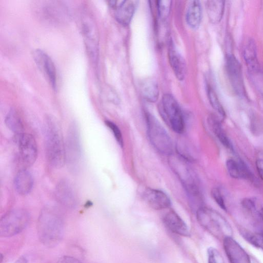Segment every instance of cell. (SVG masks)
<instances>
[{
    "label": "cell",
    "instance_id": "cell-23",
    "mask_svg": "<svg viewBox=\"0 0 263 263\" xmlns=\"http://www.w3.org/2000/svg\"><path fill=\"white\" fill-rule=\"evenodd\" d=\"M202 18V8L199 1H192L187 6L186 20L190 27L196 29L200 24Z\"/></svg>",
    "mask_w": 263,
    "mask_h": 263
},
{
    "label": "cell",
    "instance_id": "cell-27",
    "mask_svg": "<svg viewBox=\"0 0 263 263\" xmlns=\"http://www.w3.org/2000/svg\"><path fill=\"white\" fill-rule=\"evenodd\" d=\"M142 93L144 98L151 102L157 101L159 96V90L156 82L153 80H146L141 86Z\"/></svg>",
    "mask_w": 263,
    "mask_h": 263
},
{
    "label": "cell",
    "instance_id": "cell-32",
    "mask_svg": "<svg viewBox=\"0 0 263 263\" xmlns=\"http://www.w3.org/2000/svg\"><path fill=\"white\" fill-rule=\"evenodd\" d=\"M208 263H225L220 253L216 248L210 247L207 250Z\"/></svg>",
    "mask_w": 263,
    "mask_h": 263
},
{
    "label": "cell",
    "instance_id": "cell-13",
    "mask_svg": "<svg viewBox=\"0 0 263 263\" xmlns=\"http://www.w3.org/2000/svg\"><path fill=\"white\" fill-rule=\"evenodd\" d=\"M138 1L134 0L111 1L110 7L115 10L116 20L123 25H127L130 22L137 6Z\"/></svg>",
    "mask_w": 263,
    "mask_h": 263
},
{
    "label": "cell",
    "instance_id": "cell-1",
    "mask_svg": "<svg viewBox=\"0 0 263 263\" xmlns=\"http://www.w3.org/2000/svg\"><path fill=\"white\" fill-rule=\"evenodd\" d=\"M65 225L63 218L55 209L47 206L41 211L37 223L39 239L45 246H57L63 237Z\"/></svg>",
    "mask_w": 263,
    "mask_h": 263
},
{
    "label": "cell",
    "instance_id": "cell-37",
    "mask_svg": "<svg viewBox=\"0 0 263 263\" xmlns=\"http://www.w3.org/2000/svg\"><path fill=\"white\" fill-rule=\"evenodd\" d=\"M14 263H27V259L25 256H21Z\"/></svg>",
    "mask_w": 263,
    "mask_h": 263
},
{
    "label": "cell",
    "instance_id": "cell-36",
    "mask_svg": "<svg viewBox=\"0 0 263 263\" xmlns=\"http://www.w3.org/2000/svg\"><path fill=\"white\" fill-rule=\"evenodd\" d=\"M61 263H82L81 261H80L77 258L69 256H64L61 259Z\"/></svg>",
    "mask_w": 263,
    "mask_h": 263
},
{
    "label": "cell",
    "instance_id": "cell-28",
    "mask_svg": "<svg viewBox=\"0 0 263 263\" xmlns=\"http://www.w3.org/2000/svg\"><path fill=\"white\" fill-rule=\"evenodd\" d=\"M242 237L250 244L263 250V233L253 232L246 229H240Z\"/></svg>",
    "mask_w": 263,
    "mask_h": 263
},
{
    "label": "cell",
    "instance_id": "cell-9",
    "mask_svg": "<svg viewBox=\"0 0 263 263\" xmlns=\"http://www.w3.org/2000/svg\"><path fill=\"white\" fill-rule=\"evenodd\" d=\"M81 27L88 54L91 60L96 62L98 54L97 27L93 19L87 13H83L81 16Z\"/></svg>",
    "mask_w": 263,
    "mask_h": 263
},
{
    "label": "cell",
    "instance_id": "cell-33",
    "mask_svg": "<svg viewBox=\"0 0 263 263\" xmlns=\"http://www.w3.org/2000/svg\"><path fill=\"white\" fill-rule=\"evenodd\" d=\"M211 195L219 206L224 211H227L224 197L219 187H214L211 191Z\"/></svg>",
    "mask_w": 263,
    "mask_h": 263
},
{
    "label": "cell",
    "instance_id": "cell-26",
    "mask_svg": "<svg viewBox=\"0 0 263 263\" xmlns=\"http://www.w3.org/2000/svg\"><path fill=\"white\" fill-rule=\"evenodd\" d=\"M5 122L7 127L17 136L24 133L22 121L15 109L11 108L9 111L6 116Z\"/></svg>",
    "mask_w": 263,
    "mask_h": 263
},
{
    "label": "cell",
    "instance_id": "cell-14",
    "mask_svg": "<svg viewBox=\"0 0 263 263\" xmlns=\"http://www.w3.org/2000/svg\"><path fill=\"white\" fill-rule=\"evenodd\" d=\"M224 252L230 263H251V258L232 237L223 240Z\"/></svg>",
    "mask_w": 263,
    "mask_h": 263
},
{
    "label": "cell",
    "instance_id": "cell-38",
    "mask_svg": "<svg viewBox=\"0 0 263 263\" xmlns=\"http://www.w3.org/2000/svg\"><path fill=\"white\" fill-rule=\"evenodd\" d=\"M92 204V203L90 201H88L86 203V206H90Z\"/></svg>",
    "mask_w": 263,
    "mask_h": 263
},
{
    "label": "cell",
    "instance_id": "cell-16",
    "mask_svg": "<svg viewBox=\"0 0 263 263\" xmlns=\"http://www.w3.org/2000/svg\"><path fill=\"white\" fill-rule=\"evenodd\" d=\"M142 198L149 207L156 210L167 209L171 204L168 196L159 190L146 189L143 193Z\"/></svg>",
    "mask_w": 263,
    "mask_h": 263
},
{
    "label": "cell",
    "instance_id": "cell-11",
    "mask_svg": "<svg viewBox=\"0 0 263 263\" xmlns=\"http://www.w3.org/2000/svg\"><path fill=\"white\" fill-rule=\"evenodd\" d=\"M18 137V145L20 158L27 165H31L37 156V148L34 137L30 134L23 133Z\"/></svg>",
    "mask_w": 263,
    "mask_h": 263
},
{
    "label": "cell",
    "instance_id": "cell-7",
    "mask_svg": "<svg viewBox=\"0 0 263 263\" xmlns=\"http://www.w3.org/2000/svg\"><path fill=\"white\" fill-rule=\"evenodd\" d=\"M29 220V214L24 209H14L7 212L0 220V236L8 237L19 234L27 227Z\"/></svg>",
    "mask_w": 263,
    "mask_h": 263
},
{
    "label": "cell",
    "instance_id": "cell-2",
    "mask_svg": "<svg viewBox=\"0 0 263 263\" xmlns=\"http://www.w3.org/2000/svg\"><path fill=\"white\" fill-rule=\"evenodd\" d=\"M44 130L47 160L52 167L60 168L66 163L65 143L61 128L53 119L48 118Z\"/></svg>",
    "mask_w": 263,
    "mask_h": 263
},
{
    "label": "cell",
    "instance_id": "cell-34",
    "mask_svg": "<svg viewBox=\"0 0 263 263\" xmlns=\"http://www.w3.org/2000/svg\"><path fill=\"white\" fill-rule=\"evenodd\" d=\"M105 124L112 133L117 142L121 146H122L123 144V137L118 126L114 122L108 120L105 121Z\"/></svg>",
    "mask_w": 263,
    "mask_h": 263
},
{
    "label": "cell",
    "instance_id": "cell-24",
    "mask_svg": "<svg viewBox=\"0 0 263 263\" xmlns=\"http://www.w3.org/2000/svg\"><path fill=\"white\" fill-rule=\"evenodd\" d=\"M242 55L248 70H252L259 66L257 57L256 46L254 40L249 39L247 41L242 49Z\"/></svg>",
    "mask_w": 263,
    "mask_h": 263
},
{
    "label": "cell",
    "instance_id": "cell-6",
    "mask_svg": "<svg viewBox=\"0 0 263 263\" xmlns=\"http://www.w3.org/2000/svg\"><path fill=\"white\" fill-rule=\"evenodd\" d=\"M146 119L147 135L152 144L161 154H172V141L165 129L152 115L147 114Z\"/></svg>",
    "mask_w": 263,
    "mask_h": 263
},
{
    "label": "cell",
    "instance_id": "cell-17",
    "mask_svg": "<svg viewBox=\"0 0 263 263\" xmlns=\"http://www.w3.org/2000/svg\"><path fill=\"white\" fill-rule=\"evenodd\" d=\"M162 220L164 226L173 233L185 237L190 235L187 224L174 211L167 212L163 216Z\"/></svg>",
    "mask_w": 263,
    "mask_h": 263
},
{
    "label": "cell",
    "instance_id": "cell-4",
    "mask_svg": "<svg viewBox=\"0 0 263 263\" xmlns=\"http://www.w3.org/2000/svg\"><path fill=\"white\" fill-rule=\"evenodd\" d=\"M168 162L187 193L192 197L200 195L198 179L195 172L182 156L170 155Z\"/></svg>",
    "mask_w": 263,
    "mask_h": 263
},
{
    "label": "cell",
    "instance_id": "cell-8",
    "mask_svg": "<svg viewBox=\"0 0 263 263\" xmlns=\"http://www.w3.org/2000/svg\"><path fill=\"white\" fill-rule=\"evenodd\" d=\"M160 114L164 121L177 133L184 129V121L180 106L170 94H165L162 98L160 106Z\"/></svg>",
    "mask_w": 263,
    "mask_h": 263
},
{
    "label": "cell",
    "instance_id": "cell-5",
    "mask_svg": "<svg viewBox=\"0 0 263 263\" xmlns=\"http://www.w3.org/2000/svg\"><path fill=\"white\" fill-rule=\"evenodd\" d=\"M65 146L66 163L69 170L76 173L80 168L82 150L79 129L75 122L68 127Z\"/></svg>",
    "mask_w": 263,
    "mask_h": 263
},
{
    "label": "cell",
    "instance_id": "cell-35",
    "mask_svg": "<svg viewBox=\"0 0 263 263\" xmlns=\"http://www.w3.org/2000/svg\"><path fill=\"white\" fill-rule=\"evenodd\" d=\"M256 167L260 178L263 180V159H258L256 161Z\"/></svg>",
    "mask_w": 263,
    "mask_h": 263
},
{
    "label": "cell",
    "instance_id": "cell-15",
    "mask_svg": "<svg viewBox=\"0 0 263 263\" xmlns=\"http://www.w3.org/2000/svg\"><path fill=\"white\" fill-rule=\"evenodd\" d=\"M54 194L57 200L63 205L69 209L74 208L77 206V196L68 181L61 180L55 187Z\"/></svg>",
    "mask_w": 263,
    "mask_h": 263
},
{
    "label": "cell",
    "instance_id": "cell-29",
    "mask_svg": "<svg viewBox=\"0 0 263 263\" xmlns=\"http://www.w3.org/2000/svg\"><path fill=\"white\" fill-rule=\"evenodd\" d=\"M250 79L256 89L263 96V69L260 66L248 70Z\"/></svg>",
    "mask_w": 263,
    "mask_h": 263
},
{
    "label": "cell",
    "instance_id": "cell-18",
    "mask_svg": "<svg viewBox=\"0 0 263 263\" xmlns=\"http://www.w3.org/2000/svg\"><path fill=\"white\" fill-rule=\"evenodd\" d=\"M230 176L234 179L254 181V177L246 163L240 159L230 158L226 161Z\"/></svg>",
    "mask_w": 263,
    "mask_h": 263
},
{
    "label": "cell",
    "instance_id": "cell-21",
    "mask_svg": "<svg viewBox=\"0 0 263 263\" xmlns=\"http://www.w3.org/2000/svg\"><path fill=\"white\" fill-rule=\"evenodd\" d=\"M168 55L170 65L176 77L179 80H183L186 73L185 61L172 44L170 45Z\"/></svg>",
    "mask_w": 263,
    "mask_h": 263
},
{
    "label": "cell",
    "instance_id": "cell-20",
    "mask_svg": "<svg viewBox=\"0 0 263 263\" xmlns=\"http://www.w3.org/2000/svg\"><path fill=\"white\" fill-rule=\"evenodd\" d=\"M14 185L16 191L20 195L29 194L33 185V179L30 172L25 169L20 170L15 175Z\"/></svg>",
    "mask_w": 263,
    "mask_h": 263
},
{
    "label": "cell",
    "instance_id": "cell-22",
    "mask_svg": "<svg viewBox=\"0 0 263 263\" xmlns=\"http://www.w3.org/2000/svg\"><path fill=\"white\" fill-rule=\"evenodd\" d=\"M221 121L220 118L212 115L209 118L208 123L212 131L220 143L226 148L233 151V145L222 127Z\"/></svg>",
    "mask_w": 263,
    "mask_h": 263
},
{
    "label": "cell",
    "instance_id": "cell-31",
    "mask_svg": "<svg viewBox=\"0 0 263 263\" xmlns=\"http://www.w3.org/2000/svg\"><path fill=\"white\" fill-rule=\"evenodd\" d=\"M171 1L163 0L157 1V9L159 16L162 19L166 18L169 15L171 6Z\"/></svg>",
    "mask_w": 263,
    "mask_h": 263
},
{
    "label": "cell",
    "instance_id": "cell-25",
    "mask_svg": "<svg viewBox=\"0 0 263 263\" xmlns=\"http://www.w3.org/2000/svg\"><path fill=\"white\" fill-rule=\"evenodd\" d=\"M225 6L223 1H208L206 3L207 14L213 24L219 23L223 16Z\"/></svg>",
    "mask_w": 263,
    "mask_h": 263
},
{
    "label": "cell",
    "instance_id": "cell-19",
    "mask_svg": "<svg viewBox=\"0 0 263 263\" xmlns=\"http://www.w3.org/2000/svg\"><path fill=\"white\" fill-rule=\"evenodd\" d=\"M241 204L246 213L255 221H263V204L256 197H247L243 199Z\"/></svg>",
    "mask_w": 263,
    "mask_h": 263
},
{
    "label": "cell",
    "instance_id": "cell-30",
    "mask_svg": "<svg viewBox=\"0 0 263 263\" xmlns=\"http://www.w3.org/2000/svg\"><path fill=\"white\" fill-rule=\"evenodd\" d=\"M208 94L209 101L214 110L218 113L220 116L221 120L225 117V112L221 105L219 100L216 96V93L210 86L208 88Z\"/></svg>",
    "mask_w": 263,
    "mask_h": 263
},
{
    "label": "cell",
    "instance_id": "cell-3",
    "mask_svg": "<svg viewBox=\"0 0 263 263\" xmlns=\"http://www.w3.org/2000/svg\"><path fill=\"white\" fill-rule=\"evenodd\" d=\"M196 218L199 224L217 239L223 241L227 237H232L231 226L217 211L201 206L196 211Z\"/></svg>",
    "mask_w": 263,
    "mask_h": 263
},
{
    "label": "cell",
    "instance_id": "cell-12",
    "mask_svg": "<svg viewBox=\"0 0 263 263\" xmlns=\"http://www.w3.org/2000/svg\"><path fill=\"white\" fill-rule=\"evenodd\" d=\"M33 59L53 89L57 88V72L53 62L42 50L36 49L32 52Z\"/></svg>",
    "mask_w": 263,
    "mask_h": 263
},
{
    "label": "cell",
    "instance_id": "cell-10",
    "mask_svg": "<svg viewBox=\"0 0 263 263\" xmlns=\"http://www.w3.org/2000/svg\"><path fill=\"white\" fill-rule=\"evenodd\" d=\"M226 69L231 85L236 95L243 97L246 95L242 68L239 61L233 54L226 58Z\"/></svg>",
    "mask_w": 263,
    "mask_h": 263
}]
</instances>
